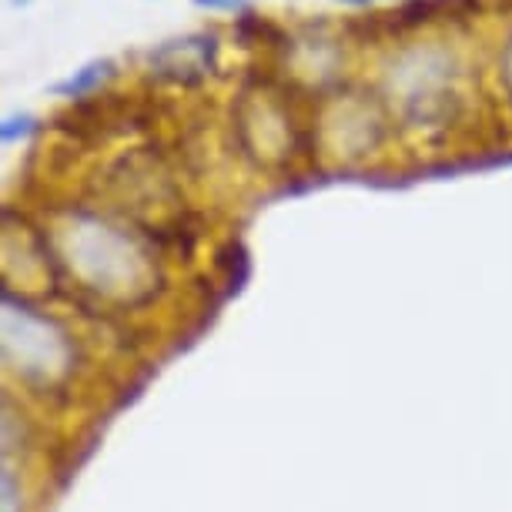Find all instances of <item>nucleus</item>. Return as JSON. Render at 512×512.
<instances>
[{"mask_svg": "<svg viewBox=\"0 0 512 512\" xmlns=\"http://www.w3.org/2000/svg\"><path fill=\"white\" fill-rule=\"evenodd\" d=\"M4 359L24 382L54 385L71 369V345L51 318L4 298Z\"/></svg>", "mask_w": 512, "mask_h": 512, "instance_id": "nucleus-1", "label": "nucleus"}, {"mask_svg": "<svg viewBox=\"0 0 512 512\" xmlns=\"http://www.w3.org/2000/svg\"><path fill=\"white\" fill-rule=\"evenodd\" d=\"M114 74H118V64H114L111 57H98V61L84 64L81 71H74L71 77H64L61 84H54V94L67 101H84V98H91L104 81H111Z\"/></svg>", "mask_w": 512, "mask_h": 512, "instance_id": "nucleus-2", "label": "nucleus"}, {"mask_svg": "<svg viewBox=\"0 0 512 512\" xmlns=\"http://www.w3.org/2000/svg\"><path fill=\"white\" fill-rule=\"evenodd\" d=\"M231 34H235V41L241 47H251V44H285V34L278 31V27L268 21L262 14H238L235 27H231Z\"/></svg>", "mask_w": 512, "mask_h": 512, "instance_id": "nucleus-3", "label": "nucleus"}, {"mask_svg": "<svg viewBox=\"0 0 512 512\" xmlns=\"http://www.w3.org/2000/svg\"><path fill=\"white\" fill-rule=\"evenodd\" d=\"M436 17H442V0H402V7L395 14H385V21L395 31H415V27H425L432 24Z\"/></svg>", "mask_w": 512, "mask_h": 512, "instance_id": "nucleus-4", "label": "nucleus"}, {"mask_svg": "<svg viewBox=\"0 0 512 512\" xmlns=\"http://www.w3.org/2000/svg\"><path fill=\"white\" fill-rule=\"evenodd\" d=\"M34 118L31 114H11V118H4V124H0V138L4 141H14V138H24V134L34 131Z\"/></svg>", "mask_w": 512, "mask_h": 512, "instance_id": "nucleus-5", "label": "nucleus"}, {"mask_svg": "<svg viewBox=\"0 0 512 512\" xmlns=\"http://www.w3.org/2000/svg\"><path fill=\"white\" fill-rule=\"evenodd\" d=\"M201 11H218V14H245L248 0H191Z\"/></svg>", "mask_w": 512, "mask_h": 512, "instance_id": "nucleus-6", "label": "nucleus"}, {"mask_svg": "<svg viewBox=\"0 0 512 512\" xmlns=\"http://www.w3.org/2000/svg\"><path fill=\"white\" fill-rule=\"evenodd\" d=\"M338 4H349V7H369L372 0H338Z\"/></svg>", "mask_w": 512, "mask_h": 512, "instance_id": "nucleus-7", "label": "nucleus"}, {"mask_svg": "<svg viewBox=\"0 0 512 512\" xmlns=\"http://www.w3.org/2000/svg\"><path fill=\"white\" fill-rule=\"evenodd\" d=\"M11 4H14V7H27L31 0H11Z\"/></svg>", "mask_w": 512, "mask_h": 512, "instance_id": "nucleus-8", "label": "nucleus"}]
</instances>
